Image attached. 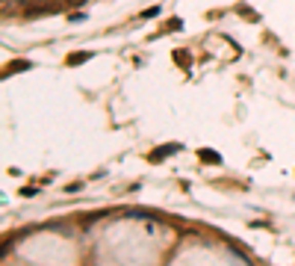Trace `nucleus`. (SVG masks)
<instances>
[{
    "label": "nucleus",
    "instance_id": "obj_1",
    "mask_svg": "<svg viewBox=\"0 0 295 266\" xmlns=\"http://www.w3.org/2000/svg\"><path fill=\"white\" fill-rule=\"evenodd\" d=\"M174 151H180V145H177V142H168V145H163L160 151H153L151 160H153V163H160V160H165L168 154H174Z\"/></svg>",
    "mask_w": 295,
    "mask_h": 266
},
{
    "label": "nucleus",
    "instance_id": "obj_2",
    "mask_svg": "<svg viewBox=\"0 0 295 266\" xmlns=\"http://www.w3.org/2000/svg\"><path fill=\"white\" fill-rule=\"evenodd\" d=\"M33 68V62L30 60H18V62H9L6 65V74H15V71H30Z\"/></svg>",
    "mask_w": 295,
    "mask_h": 266
},
{
    "label": "nucleus",
    "instance_id": "obj_3",
    "mask_svg": "<svg viewBox=\"0 0 295 266\" xmlns=\"http://www.w3.org/2000/svg\"><path fill=\"white\" fill-rule=\"evenodd\" d=\"M198 157L204 160V163H212V166H219V163H222V157H219L215 151H210V148H201V151H198Z\"/></svg>",
    "mask_w": 295,
    "mask_h": 266
},
{
    "label": "nucleus",
    "instance_id": "obj_4",
    "mask_svg": "<svg viewBox=\"0 0 295 266\" xmlns=\"http://www.w3.org/2000/svg\"><path fill=\"white\" fill-rule=\"evenodd\" d=\"M89 56H92V53H89V50H83V53H71L65 62H68V65H80V62H86Z\"/></svg>",
    "mask_w": 295,
    "mask_h": 266
},
{
    "label": "nucleus",
    "instance_id": "obj_5",
    "mask_svg": "<svg viewBox=\"0 0 295 266\" xmlns=\"http://www.w3.org/2000/svg\"><path fill=\"white\" fill-rule=\"evenodd\" d=\"M174 62H180L183 68H189V62H192V56H189V53H183V50H177V53H174Z\"/></svg>",
    "mask_w": 295,
    "mask_h": 266
},
{
    "label": "nucleus",
    "instance_id": "obj_6",
    "mask_svg": "<svg viewBox=\"0 0 295 266\" xmlns=\"http://www.w3.org/2000/svg\"><path fill=\"white\" fill-rule=\"evenodd\" d=\"M153 15H160V9H156V6H151V9H145V12H142V18H153Z\"/></svg>",
    "mask_w": 295,
    "mask_h": 266
}]
</instances>
